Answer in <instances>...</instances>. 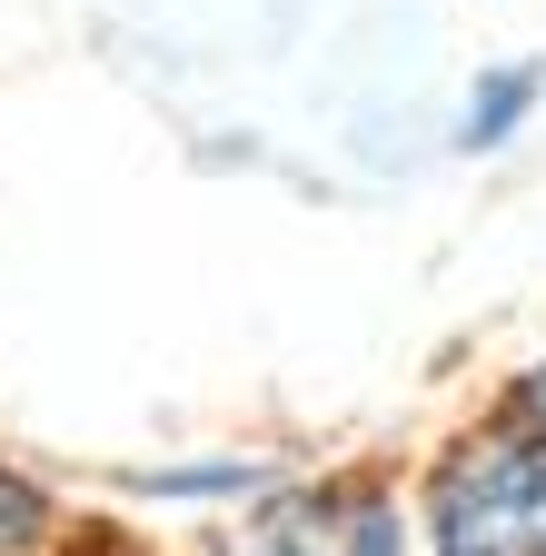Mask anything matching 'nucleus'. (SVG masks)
<instances>
[{"mask_svg": "<svg viewBox=\"0 0 546 556\" xmlns=\"http://www.w3.org/2000/svg\"><path fill=\"white\" fill-rule=\"evenodd\" d=\"M219 556H397V507L378 486H289L239 517Z\"/></svg>", "mask_w": 546, "mask_h": 556, "instance_id": "obj_2", "label": "nucleus"}, {"mask_svg": "<svg viewBox=\"0 0 546 556\" xmlns=\"http://www.w3.org/2000/svg\"><path fill=\"white\" fill-rule=\"evenodd\" d=\"M526 100H536V70H497V80H477V100H467V150L507 139L526 119Z\"/></svg>", "mask_w": 546, "mask_h": 556, "instance_id": "obj_3", "label": "nucleus"}, {"mask_svg": "<svg viewBox=\"0 0 546 556\" xmlns=\"http://www.w3.org/2000/svg\"><path fill=\"white\" fill-rule=\"evenodd\" d=\"M437 556H546V438L497 428L437 457L428 477Z\"/></svg>", "mask_w": 546, "mask_h": 556, "instance_id": "obj_1", "label": "nucleus"}, {"mask_svg": "<svg viewBox=\"0 0 546 556\" xmlns=\"http://www.w3.org/2000/svg\"><path fill=\"white\" fill-rule=\"evenodd\" d=\"M50 536V497L21 477V467H0V556H21V546H40Z\"/></svg>", "mask_w": 546, "mask_h": 556, "instance_id": "obj_4", "label": "nucleus"}, {"mask_svg": "<svg viewBox=\"0 0 546 556\" xmlns=\"http://www.w3.org/2000/svg\"><path fill=\"white\" fill-rule=\"evenodd\" d=\"M507 428H526V438H546V368H526V378L507 388Z\"/></svg>", "mask_w": 546, "mask_h": 556, "instance_id": "obj_5", "label": "nucleus"}]
</instances>
